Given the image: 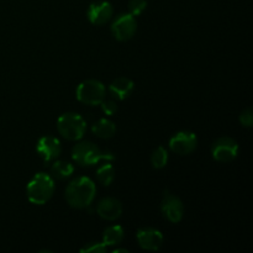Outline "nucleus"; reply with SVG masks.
<instances>
[{
    "label": "nucleus",
    "mask_w": 253,
    "mask_h": 253,
    "mask_svg": "<svg viewBox=\"0 0 253 253\" xmlns=\"http://www.w3.org/2000/svg\"><path fill=\"white\" fill-rule=\"evenodd\" d=\"M96 187L88 177H78L72 180L66 189V200L76 209H84L93 203Z\"/></svg>",
    "instance_id": "f257e3e1"
},
{
    "label": "nucleus",
    "mask_w": 253,
    "mask_h": 253,
    "mask_svg": "<svg viewBox=\"0 0 253 253\" xmlns=\"http://www.w3.org/2000/svg\"><path fill=\"white\" fill-rule=\"evenodd\" d=\"M36 151L46 163L51 162L54 158L59 157L62 152V146L58 138L53 136H43L37 141Z\"/></svg>",
    "instance_id": "9d476101"
},
{
    "label": "nucleus",
    "mask_w": 253,
    "mask_h": 253,
    "mask_svg": "<svg viewBox=\"0 0 253 253\" xmlns=\"http://www.w3.org/2000/svg\"><path fill=\"white\" fill-rule=\"evenodd\" d=\"M136 30H137V21L130 12L119 15L111 24V32L118 41H127L132 39L133 35L136 34Z\"/></svg>",
    "instance_id": "423d86ee"
},
{
    "label": "nucleus",
    "mask_w": 253,
    "mask_h": 253,
    "mask_svg": "<svg viewBox=\"0 0 253 253\" xmlns=\"http://www.w3.org/2000/svg\"><path fill=\"white\" fill-rule=\"evenodd\" d=\"M58 132L69 141H79L83 138L86 131V123L79 114H62L57 120Z\"/></svg>",
    "instance_id": "20e7f679"
},
{
    "label": "nucleus",
    "mask_w": 253,
    "mask_h": 253,
    "mask_svg": "<svg viewBox=\"0 0 253 253\" xmlns=\"http://www.w3.org/2000/svg\"><path fill=\"white\" fill-rule=\"evenodd\" d=\"M82 253H104L106 252V246L103 242H90L83 249H81Z\"/></svg>",
    "instance_id": "412c9836"
},
{
    "label": "nucleus",
    "mask_w": 253,
    "mask_h": 253,
    "mask_svg": "<svg viewBox=\"0 0 253 253\" xmlns=\"http://www.w3.org/2000/svg\"><path fill=\"white\" fill-rule=\"evenodd\" d=\"M100 105H101V109H103L104 113L109 116L114 115V114L118 111V105H116L115 101H113V100H105V99H104V100L100 103Z\"/></svg>",
    "instance_id": "5701e85b"
},
{
    "label": "nucleus",
    "mask_w": 253,
    "mask_h": 253,
    "mask_svg": "<svg viewBox=\"0 0 253 253\" xmlns=\"http://www.w3.org/2000/svg\"><path fill=\"white\" fill-rule=\"evenodd\" d=\"M168 162V152L165 147L158 146L155 151H153L152 156H151V163H152L153 168L156 169H161L167 166Z\"/></svg>",
    "instance_id": "6ab92c4d"
},
{
    "label": "nucleus",
    "mask_w": 253,
    "mask_h": 253,
    "mask_svg": "<svg viewBox=\"0 0 253 253\" xmlns=\"http://www.w3.org/2000/svg\"><path fill=\"white\" fill-rule=\"evenodd\" d=\"M74 172V167L72 163L66 161H56L51 167V173L54 178L59 180L67 179L71 177Z\"/></svg>",
    "instance_id": "f3484780"
},
{
    "label": "nucleus",
    "mask_w": 253,
    "mask_h": 253,
    "mask_svg": "<svg viewBox=\"0 0 253 253\" xmlns=\"http://www.w3.org/2000/svg\"><path fill=\"white\" fill-rule=\"evenodd\" d=\"M124 229L120 225H114L108 227L103 234V244L105 246H114L123 241Z\"/></svg>",
    "instance_id": "dca6fc26"
},
{
    "label": "nucleus",
    "mask_w": 253,
    "mask_h": 253,
    "mask_svg": "<svg viewBox=\"0 0 253 253\" xmlns=\"http://www.w3.org/2000/svg\"><path fill=\"white\" fill-rule=\"evenodd\" d=\"M27 199L35 205H43L54 193L53 178L46 173H37L27 184Z\"/></svg>",
    "instance_id": "7ed1b4c3"
},
{
    "label": "nucleus",
    "mask_w": 253,
    "mask_h": 253,
    "mask_svg": "<svg viewBox=\"0 0 253 253\" xmlns=\"http://www.w3.org/2000/svg\"><path fill=\"white\" fill-rule=\"evenodd\" d=\"M76 95L77 99L85 105H100L105 99V86L96 79H86L79 84Z\"/></svg>",
    "instance_id": "39448f33"
},
{
    "label": "nucleus",
    "mask_w": 253,
    "mask_h": 253,
    "mask_svg": "<svg viewBox=\"0 0 253 253\" xmlns=\"http://www.w3.org/2000/svg\"><path fill=\"white\" fill-rule=\"evenodd\" d=\"M147 7V0H130L128 1V11L133 16L142 14Z\"/></svg>",
    "instance_id": "aec40b11"
},
{
    "label": "nucleus",
    "mask_w": 253,
    "mask_h": 253,
    "mask_svg": "<svg viewBox=\"0 0 253 253\" xmlns=\"http://www.w3.org/2000/svg\"><path fill=\"white\" fill-rule=\"evenodd\" d=\"M137 241L141 249L146 251H158L162 247L163 235L162 232L152 227H145L137 231Z\"/></svg>",
    "instance_id": "9b49d317"
},
{
    "label": "nucleus",
    "mask_w": 253,
    "mask_h": 253,
    "mask_svg": "<svg viewBox=\"0 0 253 253\" xmlns=\"http://www.w3.org/2000/svg\"><path fill=\"white\" fill-rule=\"evenodd\" d=\"M89 21L94 25L106 24L113 16V6L109 1H95L91 2L86 11Z\"/></svg>",
    "instance_id": "f8f14e48"
},
{
    "label": "nucleus",
    "mask_w": 253,
    "mask_h": 253,
    "mask_svg": "<svg viewBox=\"0 0 253 253\" xmlns=\"http://www.w3.org/2000/svg\"><path fill=\"white\" fill-rule=\"evenodd\" d=\"M198 146V137L190 131H179L169 140V148L177 155H189Z\"/></svg>",
    "instance_id": "6e6552de"
},
{
    "label": "nucleus",
    "mask_w": 253,
    "mask_h": 253,
    "mask_svg": "<svg viewBox=\"0 0 253 253\" xmlns=\"http://www.w3.org/2000/svg\"><path fill=\"white\" fill-rule=\"evenodd\" d=\"M96 212L103 219L113 221L119 219L123 214V205L115 198H105L96 207Z\"/></svg>",
    "instance_id": "ddd939ff"
},
{
    "label": "nucleus",
    "mask_w": 253,
    "mask_h": 253,
    "mask_svg": "<svg viewBox=\"0 0 253 253\" xmlns=\"http://www.w3.org/2000/svg\"><path fill=\"white\" fill-rule=\"evenodd\" d=\"M161 211L162 215L170 222H179L184 215V207L182 200L175 195L166 193L163 195L162 203H161Z\"/></svg>",
    "instance_id": "1a4fd4ad"
},
{
    "label": "nucleus",
    "mask_w": 253,
    "mask_h": 253,
    "mask_svg": "<svg viewBox=\"0 0 253 253\" xmlns=\"http://www.w3.org/2000/svg\"><path fill=\"white\" fill-rule=\"evenodd\" d=\"M114 167L110 165V163H105L101 167L98 168L96 170V177H98V180L105 187H109V185L113 183L114 180Z\"/></svg>",
    "instance_id": "a211bd4d"
},
{
    "label": "nucleus",
    "mask_w": 253,
    "mask_h": 253,
    "mask_svg": "<svg viewBox=\"0 0 253 253\" xmlns=\"http://www.w3.org/2000/svg\"><path fill=\"white\" fill-rule=\"evenodd\" d=\"M240 123L245 127H252L253 125V110L251 108H247L240 114Z\"/></svg>",
    "instance_id": "4be33fe9"
},
{
    "label": "nucleus",
    "mask_w": 253,
    "mask_h": 253,
    "mask_svg": "<svg viewBox=\"0 0 253 253\" xmlns=\"http://www.w3.org/2000/svg\"><path fill=\"white\" fill-rule=\"evenodd\" d=\"M135 84L131 79L126 78V77H119V78L114 79L111 84L109 85V90H110L111 95L118 100H125L128 96L132 94Z\"/></svg>",
    "instance_id": "4468645a"
},
{
    "label": "nucleus",
    "mask_w": 253,
    "mask_h": 253,
    "mask_svg": "<svg viewBox=\"0 0 253 253\" xmlns=\"http://www.w3.org/2000/svg\"><path fill=\"white\" fill-rule=\"evenodd\" d=\"M119 252L127 253L128 251H127V250H125V249H116V250H114V253H119Z\"/></svg>",
    "instance_id": "b1692460"
},
{
    "label": "nucleus",
    "mask_w": 253,
    "mask_h": 253,
    "mask_svg": "<svg viewBox=\"0 0 253 253\" xmlns=\"http://www.w3.org/2000/svg\"><path fill=\"white\" fill-rule=\"evenodd\" d=\"M72 158L81 166H94L99 161H113L115 156L106 150H101L90 141H82L72 150Z\"/></svg>",
    "instance_id": "f03ea898"
},
{
    "label": "nucleus",
    "mask_w": 253,
    "mask_h": 253,
    "mask_svg": "<svg viewBox=\"0 0 253 253\" xmlns=\"http://www.w3.org/2000/svg\"><path fill=\"white\" fill-rule=\"evenodd\" d=\"M91 131L95 136L100 138H111L116 132V126L113 121L108 120V119H100L96 123L93 124L91 126Z\"/></svg>",
    "instance_id": "2eb2a0df"
},
{
    "label": "nucleus",
    "mask_w": 253,
    "mask_h": 253,
    "mask_svg": "<svg viewBox=\"0 0 253 253\" xmlns=\"http://www.w3.org/2000/svg\"><path fill=\"white\" fill-rule=\"evenodd\" d=\"M211 155L217 162H231L239 155V145L234 138H217L212 143Z\"/></svg>",
    "instance_id": "0eeeda50"
}]
</instances>
